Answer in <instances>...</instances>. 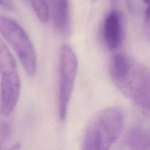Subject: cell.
Here are the masks:
<instances>
[{"mask_svg": "<svg viewBox=\"0 0 150 150\" xmlns=\"http://www.w3.org/2000/svg\"><path fill=\"white\" fill-rule=\"evenodd\" d=\"M125 115L118 106L103 108L90 118L85 127L82 149L106 150L110 149L121 135Z\"/></svg>", "mask_w": 150, "mask_h": 150, "instance_id": "1", "label": "cell"}, {"mask_svg": "<svg viewBox=\"0 0 150 150\" xmlns=\"http://www.w3.org/2000/svg\"><path fill=\"white\" fill-rule=\"evenodd\" d=\"M0 111L10 117L18 102L21 81L17 64L7 45L0 39Z\"/></svg>", "mask_w": 150, "mask_h": 150, "instance_id": "2", "label": "cell"}, {"mask_svg": "<svg viewBox=\"0 0 150 150\" xmlns=\"http://www.w3.org/2000/svg\"><path fill=\"white\" fill-rule=\"evenodd\" d=\"M0 34L16 53L26 74L33 77L38 69V57L27 33L16 20L0 16Z\"/></svg>", "mask_w": 150, "mask_h": 150, "instance_id": "3", "label": "cell"}, {"mask_svg": "<svg viewBox=\"0 0 150 150\" xmlns=\"http://www.w3.org/2000/svg\"><path fill=\"white\" fill-rule=\"evenodd\" d=\"M115 84L138 107L149 111V71L147 67L132 60L127 73Z\"/></svg>", "mask_w": 150, "mask_h": 150, "instance_id": "4", "label": "cell"}, {"mask_svg": "<svg viewBox=\"0 0 150 150\" xmlns=\"http://www.w3.org/2000/svg\"><path fill=\"white\" fill-rule=\"evenodd\" d=\"M78 65V59L74 51L69 45H63L59 54L58 95L59 117L62 122L64 121L67 117L77 76Z\"/></svg>", "mask_w": 150, "mask_h": 150, "instance_id": "5", "label": "cell"}, {"mask_svg": "<svg viewBox=\"0 0 150 150\" xmlns=\"http://www.w3.org/2000/svg\"><path fill=\"white\" fill-rule=\"evenodd\" d=\"M103 38L105 45L110 50H116L124 39V27L121 14L113 10L105 17L103 26Z\"/></svg>", "mask_w": 150, "mask_h": 150, "instance_id": "6", "label": "cell"}, {"mask_svg": "<svg viewBox=\"0 0 150 150\" xmlns=\"http://www.w3.org/2000/svg\"><path fill=\"white\" fill-rule=\"evenodd\" d=\"M53 19L56 31L67 36L71 29L70 0H53Z\"/></svg>", "mask_w": 150, "mask_h": 150, "instance_id": "7", "label": "cell"}, {"mask_svg": "<svg viewBox=\"0 0 150 150\" xmlns=\"http://www.w3.org/2000/svg\"><path fill=\"white\" fill-rule=\"evenodd\" d=\"M126 142L132 149H149V131L141 126H134L129 130Z\"/></svg>", "mask_w": 150, "mask_h": 150, "instance_id": "8", "label": "cell"}, {"mask_svg": "<svg viewBox=\"0 0 150 150\" xmlns=\"http://www.w3.org/2000/svg\"><path fill=\"white\" fill-rule=\"evenodd\" d=\"M132 59L122 54H116L111 57L109 72L114 83L121 80L127 73Z\"/></svg>", "mask_w": 150, "mask_h": 150, "instance_id": "9", "label": "cell"}, {"mask_svg": "<svg viewBox=\"0 0 150 150\" xmlns=\"http://www.w3.org/2000/svg\"><path fill=\"white\" fill-rule=\"evenodd\" d=\"M32 8L40 21L46 23L49 21L50 9L46 0H30Z\"/></svg>", "mask_w": 150, "mask_h": 150, "instance_id": "10", "label": "cell"}, {"mask_svg": "<svg viewBox=\"0 0 150 150\" xmlns=\"http://www.w3.org/2000/svg\"><path fill=\"white\" fill-rule=\"evenodd\" d=\"M8 117L3 115L0 111V146L6 142L11 133L12 125Z\"/></svg>", "mask_w": 150, "mask_h": 150, "instance_id": "11", "label": "cell"}, {"mask_svg": "<svg viewBox=\"0 0 150 150\" xmlns=\"http://www.w3.org/2000/svg\"><path fill=\"white\" fill-rule=\"evenodd\" d=\"M0 6L9 10H14L16 8L13 0H0Z\"/></svg>", "mask_w": 150, "mask_h": 150, "instance_id": "12", "label": "cell"}, {"mask_svg": "<svg viewBox=\"0 0 150 150\" xmlns=\"http://www.w3.org/2000/svg\"><path fill=\"white\" fill-rule=\"evenodd\" d=\"M142 1H144V2L146 4H147V5H149V0H142Z\"/></svg>", "mask_w": 150, "mask_h": 150, "instance_id": "13", "label": "cell"}, {"mask_svg": "<svg viewBox=\"0 0 150 150\" xmlns=\"http://www.w3.org/2000/svg\"><path fill=\"white\" fill-rule=\"evenodd\" d=\"M94 1H95V0H94Z\"/></svg>", "mask_w": 150, "mask_h": 150, "instance_id": "14", "label": "cell"}]
</instances>
